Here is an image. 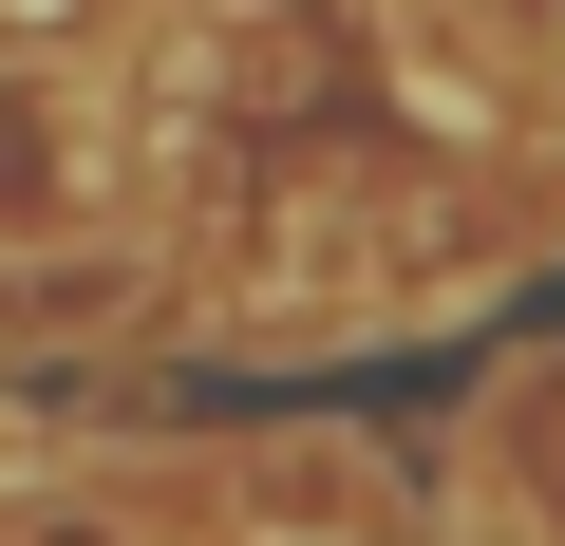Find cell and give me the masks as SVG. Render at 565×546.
I'll use <instances>...</instances> for the list:
<instances>
[{
	"label": "cell",
	"mask_w": 565,
	"mask_h": 546,
	"mask_svg": "<svg viewBox=\"0 0 565 546\" xmlns=\"http://www.w3.org/2000/svg\"><path fill=\"white\" fill-rule=\"evenodd\" d=\"M95 207H114L95 95H76V76H0V245H76Z\"/></svg>",
	"instance_id": "6da1fadb"
},
{
	"label": "cell",
	"mask_w": 565,
	"mask_h": 546,
	"mask_svg": "<svg viewBox=\"0 0 565 546\" xmlns=\"http://www.w3.org/2000/svg\"><path fill=\"white\" fill-rule=\"evenodd\" d=\"M20 546H132L114 508H20Z\"/></svg>",
	"instance_id": "7a4b0ae2"
}]
</instances>
